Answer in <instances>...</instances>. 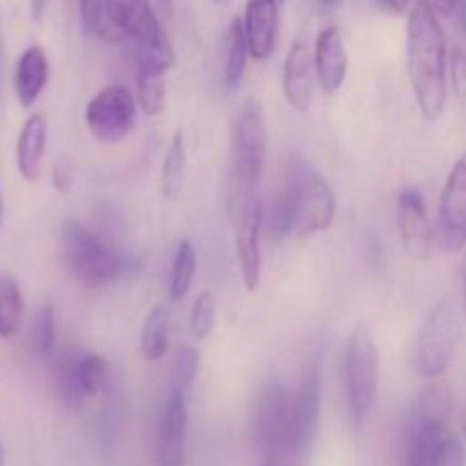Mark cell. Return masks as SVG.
Here are the masks:
<instances>
[{"label":"cell","instance_id":"1","mask_svg":"<svg viewBox=\"0 0 466 466\" xmlns=\"http://www.w3.org/2000/svg\"><path fill=\"white\" fill-rule=\"evenodd\" d=\"M408 76L426 121H437L449 103V48L435 9L417 0L408 12Z\"/></svg>","mask_w":466,"mask_h":466},{"label":"cell","instance_id":"2","mask_svg":"<svg viewBox=\"0 0 466 466\" xmlns=\"http://www.w3.org/2000/svg\"><path fill=\"white\" fill-rule=\"evenodd\" d=\"M103 14L107 32L135 41L137 68L167 73L176 64V50L150 0H105Z\"/></svg>","mask_w":466,"mask_h":466},{"label":"cell","instance_id":"3","mask_svg":"<svg viewBox=\"0 0 466 466\" xmlns=\"http://www.w3.org/2000/svg\"><path fill=\"white\" fill-rule=\"evenodd\" d=\"M380 382V355L367 323H358L346 337L344 346V387L349 417L355 431L367 423Z\"/></svg>","mask_w":466,"mask_h":466},{"label":"cell","instance_id":"4","mask_svg":"<svg viewBox=\"0 0 466 466\" xmlns=\"http://www.w3.org/2000/svg\"><path fill=\"white\" fill-rule=\"evenodd\" d=\"M62 255L68 271L86 287L112 285L126 271L123 255L80 221L64 223Z\"/></svg>","mask_w":466,"mask_h":466},{"label":"cell","instance_id":"5","mask_svg":"<svg viewBox=\"0 0 466 466\" xmlns=\"http://www.w3.org/2000/svg\"><path fill=\"white\" fill-rule=\"evenodd\" d=\"M462 317L453 300H441L428 312L417 332L412 350L414 373L426 380H437L449 371L462 339Z\"/></svg>","mask_w":466,"mask_h":466},{"label":"cell","instance_id":"6","mask_svg":"<svg viewBox=\"0 0 466 466\" xmlns=\"http://www.w3.org/2000/svg\"><path fill=\"white\" fill-rule=\"evenodd\" d=\"M250 428L259 458L282 451L299 453L294 441V390H287L282 382L264 385L255 399Z\"/></svg>","mask_w":466,"mask_h":466},{"label":"cell","instance_id":"7","mask_svg":"<svg viewBox=\"0 0 466 466\" xmlns=\"http://www.w3.org/2000/svg\"><path fill=\"white\" fill-rule=\"evenodd\" d=\"M294 198V237L305 241L328 230L337 217V194L330 182L308 164H299L289 180Z\"/></svg>","mask_w":466,"mask_h":466},{"label":"cell","instance_id":"8","mask_svg":"<svg viewBox=\"0 0 466 466\" xmlns=\"http://www.w3.org/2000/svg\"><path fill=\"white\" fill-rule=\"evenodd\" d=\"M267 123L264 112L255 100L239 109L232 126V176L239 189H253L267 167Z\"/></svg>","mask_w":466,"mask_h":466},{"label":"cell","instance_id":"9","mask_svg":"<svg viewBox=\"0 0 466 466\" xmlns=\"http://www.w3.org/2000/svg\"><path fill=\"white\" fill-rule=\"evenodd\" d=\"M139 100L127 86H103L85 107V123L91 135L103 144H118L137 123Z\"/></svg>","mask_w":466,"mask_h":466},{"label":"cell","instance_id":"10","mask_svg":"<svg viewBox=\"0 0 466 466\" xmlns=\"http://www.w3.org/2000/svg\"><path fill=\"white\" fill-rule=\"evenodd\" d=\"M239 203L235 209V244L239 259L241 282L246 291H255L262 282V198L253 189H241Z\"/></svg>","mask_w":466,"mask_h":466},{"label":"cell","instance_id":"11","mask_svg":"<svg viewBox=\"0 0 466 466\" xmlns=\"http://www.w3.org/2000/svg\"><path fill=\"white\" fill-rule=\"evenodd\" d=\"M437 246L455 255L466 248V155L451 168L437 208Z\"/></svg>","mask_w":466,"mask_h":466},{"label":"cell","instance_id":"12","mask_svg":"<svg viewBox=\"0 0 466 466\" xmlns=\"http://www.w3.org/2000/svg\"><path fill=\"white\" fill-rule=\"evenodd\" d=\"M399 232L405 253L412 259H431L437 246V228L428 203L417 187H405L399 194Z\"/></svg>","mask_w":466,"mask_h":466},{"label":"cell","instance_id":"13","mask_svg":"<svg viewBox=\"0 0 466 466\" xmlns=\"http://www.w3.org/2000/svg\"><path fill=\"white\" fill-rule=\"evenodd\" d=\"M187 428H189V394L171 390L157 435V466H182L187 449Z\"/></svg>","mask_w":466,"mask_h":466},{"label":"cell","instance_id":"14","mask_svg":"<svg viewBox=\"0 0 466 466\" xmlns=\"http://www.w3.org/2000/svg\"><path fill=\"white\" fill-rule=\"evenodd\" d=\"M321 421V367L314 362L300 376L294 390V441L300 455H305L317 440Z\"/></svg>","mask_w":466,"mask_h":466},{"label":"cell","instance_id":"15","mask_svg":"<svg viewBox=\"0 0 466 466\" xmlns=\"http://www.w3.org/2000/svg\"><path fill=\"white\" fill-rule=\"evenodd\" d=\"M314 71H317L319 86L326 96L339 94L349 77V53H346L344 36L339 27L326 25L314 41Z\"/></svg>","mask_w":466,"mask_h":466},{"label":"cell","instance_id":"16","mask_svg":"<svg viewBox=\"0 0 466 466\" xmlns=\"http://www.w3.org/2000/svg\"><path fill=\"white\" fill-rule=\"evenodd\" d=\"M280 0H248L244 21L246 41H248L250 57L264 62L271 57L280 39Z\"/></svg>","mask_w":466,"mask_h":466},{"label":"cell","instance_id":"17","mask_svg":"<svg viewBox=\"0 0 466 466\" xmlns=\"http://www.w3.org/2000/svg\"><path fill=\"white\" fill-rule=\"evenodd\" d=\"M314 57L312 50L305 41H294L285 57V71H282V94L287 105L296 112H308L314 98Z\"/></svg>","mask_w":466,"mask_h":466},{"label":"cell","instance_id":"18","mask_svg":"<svg viewBox=\"0 0 466 466\" xmlns=\"http://www.w3.org/2000/svg\"><path fill=\"white\" fill-rule=\"evenodd\" d=\"M46 148H48V118L35 112L25 118L16 139V168L25 182H36L41 177Z\"/></svg>","mask_w":466,"mask_h":466},{"label":"cell","instance_id":"19","mask_svg":"<svg viewBox=\"0 0 466 466\" xmlns=\"http://www.w3.org/2000/svg\"><path fill=\"white\" fill-rule=\"evenodd\" d=\"M50 77L48 55L41 46H30L21 53L14 71V94L23 107H32L44 94Z\"/></svg>","mask_w":466,"mask_h":466},{"label":"cell","instance_id":"20","mask_svg":"<svg viewBox=\"0 0 466 466\" xmlns=\"http://www.w3.org/2000/svg\"><path fill=\"white\" fill-rule=\"evenodd\" d=\"M250 50L246 41L244 21L241 16H235L226 27L223 35V50H221V66H223V85L226 89H237L246 76V64H248Z\"/></svg>","mask_w":466,"mask_h":466},{"label":"cell","instance_id":"21","mask_svg":"<svg viewBox=\"0 0 466 466\" xmlns=\"http://www.w3.org/2000/svg\"><path fill=\"white\" fill-rule=\"evenodd\" d=\"M139 349L146 362H159L171 350V309L155 305L144 319L139 335Z\"/></svg>","mask_w":466,"mask_h":466},{"label":"cell","instance_id":"22","mask_svg":"<svg viewBox=\"0 0 466 466\" xmlns=\"http://www.w3.org/2000/svg\"><path fill=\"white\" fill-rule=\"evenodd\" d=\"M262 223L264 235L273 244H282L294 235V198H291L289 182L280 187L267 203L262 200Z\"/></svg>","mask_w":466,"mask_h":466},{"label":"cell","instance_id":"23","mask_svg":"<svg viewBox=\"0 0 466 466\" xmlns=\"http://www.w3.org/2000/svg\"><path fill=\"white\" fill-rule=\"evenodd\" d=\"M82 350H64L57 360H55V390H57V399L62 405L71 412L85 408L86 399L85 390L80 382V371H77V362H80Z\"/></svg>","mask_w":466,"mask_h":466},{"label":"cell","instance_id":"24","mask_svg":"<svg viewBox=\"0 0 466 466\" xmlns=\"http://www.w3.org/2000/svg\"><path fill=\"white\" fill-rule=\"evenodd\" d=\"M187 168H189V155H187L185 137H182V132H176L162 159V180H159V189H162L164 198H180L182 189H185Z\"/></svg>","mask_w":466,"mask_h":466},{"label":"cell","instance_id":"25","mask_svg":"<svg viewBox=\"0 0 466 466\" xmlns=\"http://www.w3.org/2000/svg\"><path fill=\"white\" fill-rule=\"evenodd\" d=\"M198 268V255L191 241H180L171 262V276H168V299L171 303H180L187 299L196 280Z\"/></svg>","mask_w":466,"mask_h":466},{"label":"cell","instance_id":"26","mask_svg":"<svg viewBox=\"0 0 466 466\" xmlns=\"http://www.w3.org/2000/svg\"><path fill=\"white\" fill-rule=\"evenodd\" d=\"M25 314L21 287L14 278L0 276V339H9L18 332Z\"/></svg>","mask_w":466,"mask_h":466},{"label":"cell","instance_id":"27","mask_svg":"<svg viewBox=\"0 0 466 466\" xmlns=\"http://www.w3.org/2000/svg\"><path fill=\"white\" fill-rule=\"evenodd\" d=\"M57 344V321H55V308L44 303L36 308L30 323V346L39 360H50L55 355Z\"/></svg>","mask_w":466,"mask_h":466},{"label":"cell","instance_id":"28","mask_svg":"<svg viewBox=\"0 0 466 466\" xmlns=\"http://www.w3.org/2000/svg\"><path fill=\"white\" fill-rule=\"evenodd\" d=\"M137 100H139V107L148 116L162 114L164 103H167L164 73L148 71V68H137Z\"/></svg>","mask_w":466,"mask_h":466},{"label":"cell","instance_id":"29","mask_svg":"<svg viewBox=\"0 0 466 466\" xmlns=\"http://www.w3.org/2000/svg\"><path fill=\"white\" fill-rule=\"evenodd\" d=\"M200 371V355L196 350L194 344L189 341H182L180 346L173 353L171 362V390H180L191 394L196 385V378Z\"/></svg>","mask_w":466,"mask_h":466},{"label":"cell","instance_id":"30","mask_svg":"<svg viewBox=\"0 0 466 466\" xmlns=\"http://www.w3.org/2000/svg\"><path fill=\"white\" fill-rule=\"evenodd\" d=\"M217 328V299L212 291L196 296L189 312V332L196 341H208Z\"/></svg>","mask_w":466,"mask_h":466},{"label":"cell","instance_id":"31","mask_svg":"<svg viewBox=\"0 0 466 466\" xmlns=\"http://www.w3.org/2000/svg\"><path fill=\"white\" fill-rule=\"evenodd\" d=\"M77 371H80V382H82V390H85L86 399H96V396H98L100 391L107 387L109 364L103 355L80 353Z\"/></svg>","mask_w":466,"mask_h":466},{"label":"cell","instance_id":"32","mask_svg":"<svg viewBox=\"0 0 466 466\" xmlns=\"http://www.w3.org/2000/svg\"><path fill=\"white\" fill-rule=\"evenodd\" d=\"M466 464V449L462 440L455 435H446L444 440L437 444L435 453H432L431 466H464Z\"/></svg>","mask_w":466,"mask_h":466},{"label":"cell","instance_id":"33","mask_svg":"<svg viewBox=\"0 0 466 466\" xmlns=\"http://www.w3.org/2000/svg\"><path fill=\"white\" fill-rule=\"evenodd\" d=\"M103 3L105 0H80V21H82V30H85V35L107 36Z\"/></svg>","mask_w":466,"mask_h":466},{"label":"cell","instance_id":"34","mask_svg":"<svg viewBox=\"0 0 466 466\" xmlns=\"http://www.w3.org/2000/svg\"><path fill=\"white\" fill-rule=\"evenodd\" d=\"M449 86L460 100H466V50L460 46L449 53Z\"/></svg>","mask_w":466,"mask_h":466},{"label":"cell","instance_id":"35","mask_svg":"<svg viewBox=\"0 0 466 466\" xmlns=\"http://www.w3.org/2000/svg\"><path fill=\"white\" fill-rule=\"evenodd\" d=\"M53 187L59 194H68L73 187V173L66 162H57L53 167Z\"/></svg>","mask_w":466,"mask_h":466},{"label":"cell","instance_id":"36","mask_svg":"<svg viewBox=\"0 0 466 466\" xmlns=\"http://www.w3.org/2000/svg\"><path fill=\"white\" fill-rule=\"evenodd\" d=\"M300 460H303V455L282 451V453H273L268 458H262V466H303Z\"/></svg>","mask_w":466,"mask_h":466},{"label":"cell","instance_id":"37","mask_svg":"<svg viewBox=\"0 0 466 466\" xmlns=\"http://www.w3.org/2000/svg\"><path fill=\"white\" fill-rule=\"evenodd\" d=\"M373 3H376L382 12L391 14V16H403V14H408L414 5L412 0H373Z\"/></svg>","mask_w":466,"mask_h":466},{"label":"cell","instance_id":"38","mask_svg":"<svg viewBox=\"0 0 466 466\" xmlns=\"http://www.w3.org/2000/svg\"><path fill=\"white\" fill-rule=\"evenodd\" d=\"M423 3L431 5L437 12V16H453V14L458 12L460 0H423Z\"/></svg>","mask_w":466,"mask_h":466},{"label":"cell","instance_id":"39","mask_svg":"<svg viewBox=\"0 0 466 466\" xmlns=\"http://www.w3.org/2000/svg\"><path fill=\"white\" fill-rule=\"evenodd\" d=\"M3 76H5V36L0 27V94H3Z\"/></svg>","mask_w":466,"mask_h":466},{"label":"cell","instance_id":"40","mask_svg":"<svg viewBox=\"0 0 466 466\" xmlns=\"http://www.w3.org/2000/svg\"><path fill=\"white\" fill-rule=\"evenodd\" d=\"M462 314L466 319V259H464V267H462Z\"/></svg>","mask_w":466,"mask_h":466},{"label":"cell","instance_id":"41","mask_svg":"<svg viewBox=\"0 0 466 466\" xmlns=\"http://www.w3.org/2000/svg\"><path fill=\"white\" fill-rule=\"evenodd\" d=\"M319 5H321V7H337V5L341 3V0H317Z\"/></svg>","mask_w":466,"mask_h":466},{"label":"cell","instance_id":"42","mask_svg":"<svg viewBox=\"0 0 466 466\" xmlns=\"http://www.w3.org/2000/svg\"><path fill=\"white\" fill-rule=\"evenodd\" d=\"M0 226H3V191H0Z\"/></svg>","mask_w":466,"mask_h":466},{"label":"cell","instance_id":"43","mask_svg":"<svg viewBox=\"0 0 466 466\" xmlns=\"http://www.w3.org/2000/svg\"><path fill=\"white\" fill-rule=\"evenodd\" d=\"M0 466H5V449H3V444H0Z\"/></svg>","mask_w":466,"mask_h":466},{"label":"cell","instance_id":"44","mask_svg":"<svg viewBox=\"0 0 466 466\" xmlns=\"http://www.w3.org/2000/svg\"><path fill=\"white\" fill-rule=\"evenodd\" d=\"M464 437H466V419H464Z\"/></svg>","mask_w":466,"mask_h":466},{"label":"cell","instance_id":"45","mask_svg":"<svg viewBox=\"0 0 466 466\" xmlns=\"http://www.w3.org/2000/svg\"><path fill=\"white\" fill-rule=\"evenodd\" d=\"M280 3H282V0H280Z\"/></svg>","mask_w":466,"mask_h":466}]
</instances>
